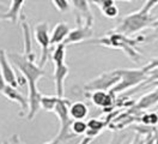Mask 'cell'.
Instances as JSON below:
<instances>
[{"label":"cell","mask_w":158,"mask_h":144,"mask_svg":"<svg viewBox=\"0 0 158 144\" xmlns=\"http://www.w3.org/2000/svg\"><path fill=\"white\" fill-rule=\"evenodd\" d=\"M54 7L60 11V12H66L69 10V0H52Z\"/></svg>","instance_id":"obj_23"},{"label":"cell","mask_w":158,"mask_h":144,"mask_svg":"<svg viewBox=\"0 0 158 144\" xmlns=\"http://www.w3.org/2000/svg\"><path fill=\"white\" fill-rule=\"evenodd\" d=\"M145 144H153V134H148V136H146Z\"/></svg>","instance_id":"obj_29"},{"label":"cell","mask_w":158,"mask_h":144,"mask_svg":"<svg viewBox=\"0 0 158 144\" xmlns=\"http://www.w3.org/2000/svg\"><path fill=\"white\" fill-rule=\"evenodd\" d=\"M0 95H1V94H0Z\"/></svg>","instance_id":"obj_36"},{"label":"cell","mask_w":158,"mask_h":144,"mask_svg":"<svg viewBox=\"0 0 158 144\" xmlns=\"http://www.w3.org/2000/svg\"><path fill=\"white\" fill-rule=\"evenodd\" d=\"M65 55H66V46L60 43L54 49L52 59L54 63V82H55V91L56 96L64 97L65 91V79L69 76V66L65 64Z\"/></svg>","instance_id":"obj_3"},{"label":"cell","mask_w":158,"mask_h":144,"mask_svg":"<svg viewBox=\"0 0 158 144\" xmlns=\"http://www.w3.org/2000/svg\"><path fill=\"white\" fill-rule=\"evenodd\" d=\"M2 144H9V142H4Z\"/></svg>","instance_id":"obj_35"},{"label":"cell","mask_w":158,"mask_h":144,"mask_svg":"<svg viewBox=\"0 0 158 144\" xmlns=\"http://www.w3.org/2000/svg\"><path fill=\"white\" fill-rule=\"evenodd\" d=\"M91 36H92V27L80 24L77 28L72 29L69 31L67 37L64 41V45L67 46V45H72V43H79V42L86 41Z\"/></svg>","instance_id":"obj_11"},{"label":"cell","mask_w":158,"mask_h":144,"mask_svg":"<svg viewBox=\"0 0 158 144\" xmlns=\"http://www.w3.org/2000/svg\"><path fill=\"white\" fill-rule=\"evenodd\" d=\"M152 22H153V17L150 13H145L141 10H139L137 12L128 13L127 16L122 17L118 28L115 29V33H118L125 36L133 35L151 27Z\"/></svg>","instance_id":"obj_2"},{"label":"cell","mask_w":158,"mask_h":144,"mask_svg":"<svg viewBox=\"0 0 158 144\" xmlns=\"http://www.w3.org/2000/svg\"><path fill=\"white\" fill-rule=\"evenodd\" d=\"M153 144H158V129L155 130V133H153Z\"/></svg>","instance_id":"obj_31"},{"label":"cell","mask_w":158,"mask_h":144,"mask_svg":"<svg viewBox=\"0 0 158 144\" xmlns=\"http://www.w3.org/2000/svg\"><path fill=\"white\" fill-rule=\"evenodd\" d=\"M25 0H11V5L9 10L0 17L2 20H9L11 23H17L20 17V10L23 7Z\"/></svg>","instance_id":"obj_16"},{"label":"cell","mask_w":158,"mask_h":144,"mask_svg":"<svg viewBox=\"0 0 158 144\" xmlns=\"http://www.w3.org/2000/svg\"><path fill=\"white\" fill-rule=\"evenodd\" d=\"M157 103H158V88H156V90L150 91L148 94L141 96L138 101L132 106L131 111H132L134 114H137L140 116V115L143 114L144 111H146L148 108L156 106Z\"/></svg>","instance_id":"obj_9"},{"label":"cell","mask_w":158,"mask_h":144,"mask_svg":"<svg viewBox=\"0 0 158 144\" xmlns=\"http://www.w3.org/2000/svg\"><path fill=\"white\" fill-rule=\"evenodd\" d=\"M0 72L4 77L5 82L9 85L17 88L18 86V82H17V75L15 72V70L12 68L11 64L9 63V58H7V53L4 49H0Z\"/></svg>","instance_id":"obj_10"},{"label":"cell","mask_w":158,"mask_h":144,"mask_svg":"<svg viewBox=\"0 0 158 144\" xmlns=\"http://www.w3.org/2000/svg\"><path fill=\"white\" fill-rule=\"evenodd\" d=\"M69 114L72 120H84L89 114V107L84 102H73L69 107Z\"/></svg>","instance_id":"obj_17"},{"label":"cell","mask_w":158,"mask_h":144,"mask_svg":"<svg viewBox=\"0 0 158 144\" xmlns=\"http://www.w3.org/2000/svg\"><path fill=\"white\" fill-rule=\"evenodd\" d=\"M86 96H89L91 102L97 107L103 108V111L107 109H111L114 107V102H115V96H113L110 93L107 91H92L91 94L86 93Z\"/></svg>","instance_id":"obj_13"},{"label":"cell","mask_w":158,"mask_h":144,"mask_svg":"<svg viewBox=\"0 0 158 144\" xmlns=\"http://www.w3.org/2000/svg\"><path fill=\"white\" fill-rule=\"evenodd\" d=\"M1 94L5 95V97L10 102H16V103H18L20 106V108H22V112L19 113L20 116H24L25 114H28V112H29L28 98H25L16 88H13V86L7 84V85L5 86V89H4V91Z\"/></svg>","instance_id":"obj_12"},{"label":"cell","mask_w":158,"mask_h":144,"mask_svg":"<svg viewBox=\"0 0 158 144\" xmlns=\"http://www.w3.org/2000/svg\"><path fill=\"white\" fill-rule=\"evenodd\" d=\"M120 81V73L118 70L103 72L98 77L91 79L88 84L84 85V90L86 93L92 91H109L111 88L116 85Z\"/></svg>","instance_id":"obj_6"},{"label":"cell","mask_w":158,"mask_h":144,"mask_svg":"<svg viewBox=\"0 0 158 144\" xmlns=\"http://www.w3.org/2000/svg\"><path fill=\"white\" fill-rule=\"evenodd\" d=\"M7 58L17 67V70H19L22 76L25 78V82L28 85V103H29V112L27 114V119L32 120L41 109L42 95L37 88V82L47 73L42 67L35 64V60L29 59L24 54L12 52V53H7Z\"/></svg>","instance_id":"obj_1"},{"label":"cell","mask_w":158,"mask_h":144,"mask_svg":"<svg viewBox=\"0 0 158 144\" xmlns=\"http://www.w3.org/2000/svg\"><path fill=\"white\" fill-rule=\"evenodd\" d=\"M158 66V58H156V59H152L150 63H148L146 66L144 67V68H141L144 72H148V70H151V68H153V67Z\"/></svg>","instance_id":"obj_26"},{"label":"cell","mask_w":158,"mask_h":144,"mask_svg":"<svg viewBox=\"0 0 158 144\" xmlns=\"http://www.w3.org/2000/svg\"><path fill=\"white\" fill-rule=\"evenodd\" d=\"M138 121L140 124L148 125V126H157L158 125V113L157 112H151V113H143L140 115Z\"/></svg>","instance_id":"obj_18"},{"label":"cell","mask_w":158,"mask_h":144,"mask_svg":"<svg viewBox=\"0 0 158 144\" xmlns=\"http://www.w3.org/2000/svg\"><path fill=\"white\" fill-rule=\"evenodd\" d=\"M123 136H118V134H114L113 136V138L110 139V142H109V144H122V142H123Z\"/></svg>","instance_id":"obj_27"},{"label":"cell","mask_w":158,"mask_h":144,"mask_svg":"<svg viewBox=\"0 0 158 144\" xmlns=\"http://www.w3.org/2000/svg\"><path fill=\"white\" fill-rule=\"evenodd\" d=\"M69 31H71V29L67 23H65V22L56 23L50 34V45L58 46L60 43H64V41L67 37Z\"/></svg>","instance_id":"obj_14"},{"label":"cell","mask_w":158,"mask_h":144,"mask_svg":"<svg viewBox=\"0 0 158 144\" xmlns=\"http://www.w3.org/2000/svg\"><path fill=\"white\" fill-rule=\"evenodd\" d=\"M157 5H158V0H146V2L144 4V6L140 10H141L143 12H145V13H150L151 10L155 9Z\"/></svg>","instance_id":"obj_24"},{"label":"cell","mask_w":158,"mask_h":144,"mask_svg":"<svg viewBox=\"0 0 158 144\" xmlns=\"http://www.w3.org/2000/svg\"><path fill=\"white\" fill-rule=\"evenodd\" d=\"M157 113H158V112H157Z\"/></svg>","instance_id":"obj_37"},{"label":"cell","mask_w":158,"mask_h":144,"mask_svg":"<svg viewBox=\"0 0 158 144\" xmlns=\"http://www.w3.org/2000/svg\"><path fill=\"white\" fill-rule=\"evenodd\" d=\"M118 71L120 73V81L116 85L109 90V93L113 96L123 93V91H127L128 89H132V88H137L148 78L146 73L143 70L120 68Z\"/></svg>","instance_id":"obj_5"},{"label":"cell","mask_w":158,"mask_h":144,"mask_svg":"<svg viewBox=\"0 0 158 144\" xmlns=\"http://www.w3.org/2000/svg\"><path fill=\"white\" fill-rule=\"evenodd\" d=\"M72 6L76 13L77 24H84L88 27H92L94 24V15L90 7V0H71Z\"/></svg>","instance_id":"obj_8"},{"label":"cell","mask_w":158,"mask_h":144,"mask_svg":"<svg viewBox=\"0 0 158 144\" xmlns=\"http://www.w3.org/2000/svg\"><path fill=\"white\" fill-rule=\"evenodd\" d=\"M7 85V83L5 82V79H4V77L1 75V72H0V94L4 91V89H5V86Z\"/></svg>","instance_id":"obj_28"},{"label":"cell","mask_w":158,"mask_h":144,"mask_svg":"<svg viewBox=\"0 0 158 144\" xmlns=\"http://www.w3.org/2000/svg\"><path fill=\"white\" fill-rule=\"evenodd\" d=\"M101 11H102L103 16L107 17V18H115V17H118V9L115 4L107 6V7H103V9H101Z\"/></svg>","instance_id":"obj_22"},{"label":"cell","mask_w":158,"mask_h":144,"mask_svg":"<svg viewBox=\"0 0 158 144\" xmlns=\"http://www.w3.org/2000/svg\"><path fill=\"white\" fill-rule=\"evenodd\" d=\"M152 86H156V88H158V81H156V82H152V83H150V84H146V85L141 86V88L146 89V88H152ZM139 89H140V88H139Z\"/></svg>","instance_id":"obj_30"},{"label":"cell","mask_w":158,"mask_h":144,"mask_svg":"<svg viewBox=\"0 0 158 144\" xmlns=\"http://www.w3.org/2000/svg\"><path fill=\"white\" fill-rule=\"evenodd\" d=\"M43 144H60V142L56 139V138H54L53 141H49V142H46V143H43Z\"/></svg>","instance_id":"obj_33"},{"label":"cell","mask_w":158,"mask_h":144,"mask_svg":"<svg viewBox=\"0 0 158 144\" xmlns=\"http://www.w3.org/2000/svg\"><path fill=\"white\" fill-rule=\"evenodd\" d=\"M115 1V0H114ZM122 1H134V0H122Z\"/></svg>","instance_id":"obj_34"},{"label":"cell","mask_w":158,"mask_h":144,"mask_svg":"<svg viewBox=\"0 0 158 144\" xmlns=\"http://www.w3.org/2000/svg\"><path fill=\"white\" fill-rule=\"evenodd\" d=\"M71 103H72L71 100L58 96V100H56L55 106L53 108V112L56 114L60 121V131L58 137H56V139L59 141L60 143L65 142V141H71V139H73L76 137L69 130L71 123H72V119H71V116L69 114V107Z\"/></svg>","instance_id":"obj_4"},{"label":"cell","mask_w":158,"mask_h":144,"mask_svg":"<svg viewBox=\"0 0 158 144\" xmlns=\"http://www.w3.org/2000/svg\"><path fill=\"white\" fill-rule=\"evenodd\" d=\"M145 141H146V137H144V136H141V134L137 133L135 134V137L132 139V142L129 144H145Z\"/></svg>","instance_id":"obj_25"},{"label":"cell","mask_w":158,"mask_h":144,"mask_svg":"<svg viewBox=\"0 0 158 144\" xmlns=\"http://www.w3.org/2000/svg\"><path fill=\"white\" fill-rule=\"evenodd\" d=\"M151 28H153L155 30L158 31V19H153V22H152V24H151Z\"/></svg>","instance_id":"obj_32"},{"label":"cell","mask_w":158,"mask_h":144,"mask_svg":"<svg viewBox=\"0 0 158 144\" xmlns=\"http://www.w3.org/2000/svg\"><path fill=\"white\" fill-rule=\"evenodd\" d=\"M86 125H88V129H90V130H96V131H101V132L108 126V124H107L106 120L96 119V118L90 119L89 121L86 123Z\"/></svg>","instance_id":"obj_21"},{"label":"cell","mask_w":158,"mask_h":144,"mask_svg":"<svg viewBox=\"0 0 158 144\" xmlns=\"http://www.w3.org/2000/svg\"><path fill=\"white\" fill-rule=\"evenodd\" d=\"M58 100V96H47L42 95L41 97V108L47 111V112H53V108L55 106V102Z\"/></svg>","instance_id":"obj_20"},{"label":"cell","mask_w":158,"mask_h":144,"mask_svg":"<svg viewBox=\"0 0 158 144\" xmlns=\"http://www.w3.org/2000/svg\"><path fill=\"white\" fill-rule=\"evenodd\" d=\"M71 132L74 134L76 137L77 136H81L86 132L88 130V125L84 120H72L71 123V127H69Z\"/></svg>","instance_id":"obj_19"},{"label":"cell","mask_w":158,"mask_h":144,"mask_svg":"<svg viewBox=\"0 0 158 144\" xmlns=\"http://www.w3.org/2000/svg\"><path fill=\"white\" fill-rule=\"evenodd\" d=\"M20 24L23 30V36H24V52L23 54L29 59L35 60V54L32 53V45H31V36H30V27L29 23L27 22V17L24 15H20Z\"/></svg>","instance_id":"obj_15"},{"label":"cell","mask_w":158,"mask_h":144,"mask_svg":"<svg viewBox=\"0 0 158 144\" xmlns=\"http://www.w3.org/2000/svg\"><path fill=\"white\" fill-rule=\"evenodd\" d=\"M34 36L36 42L39 43V46L42 49V54L40 59V67H43L46 65V63L48 61L49 58V47H50V34H49V25L47 22H41L39 23L35 30H34Z\"/></svg>","instance_id":"obj_7"}]
</instances>
